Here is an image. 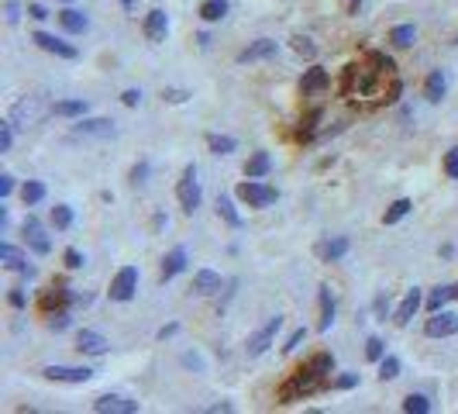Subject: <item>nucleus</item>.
I'll return each mask as SVG.
<instances>
[{
	"label": "nucleus",
	"instance_id": "nucleus-22",
	"mask_svg": "<svg viewBox=\"0 0 458 414\" xmlns=\"http://www.w3.org/2000/svg\"><path fill=\"white\" fill-rule=\"evenodd\" d=\"M186 270V249H172L165 259H162V280H172Z\"/></svg>",
	"mask_w": 458,
	"mask_h": 414
},
{
	"label": "nucleus",
	"instance_id": "nucleus-51",
	"mask_svg": "<svg viewBox=\"0 0 458 414\" xmlns=\"http://www.w3.org/2000/svg\"><path fill=\"white\" fill-rule=\"evenodd\" d=\"M183 362H186V366H196V369H203V359H200V356H193V352H186V356H183Z\"/></svg>",
	"mask_w": 458,
	"mask_h": 414
},
{
	"label": "nucleus",
	"instance_id": "nucleus-20",
	"mask_svg": "<svg viewBox=\"0 0 458 414\" xmlns=\"http://www.w3.org/2000/svg\"><path fill=\"white\" fill-rule=\"evenodd\" d=\"M324 87H328V73H324L321 66H310V69L304 73V83H300L304 97H310V94H321Z\"/></svg>",
	"mask_w": 458,
	"mask_h": 414
},
{
	"label": "nucleus",
	"instance_id": "nucleus-41",
	"mask_svg": "<svg viewBox=\"0 0 458 414\" xmlns=\"http://www.w3.org/2000/svg\"><path fill=\"white\" fill-rule=\"evenodd\" d=\"M444 173H448L451 179H458V149L448 152V159H444Z\"/></svg>",
	"mask_w": 458,
	"mask_h": 414
},
{
	"label": "nucleus",
	"instance_id": "nucleus-39",
	"mask_svg": "<svg viewBox=\"0 0 458 414\" xmlns=\"http://www.w3.org/2000/svg\"><path fill=\"white\" fill-rule=\"evenodd\" d=\"M11 145H14V124L4 121L0 124V152H11Z\"/></svg>",
	"mask_w": 458,
	"mask_h": 414
},
{
	"label": "nucleus",
	"instance_id": "nucleus-42",
	"mask_svg": "<svg viewBox=\"0 0 458 414\" xmlns=\"http://www.w3.org/2000/svg\"><path fill=\"white\" fill-rule=\"evenodd\" d=\"M49 328H56V331L69 328V314H66V311H59V314H49Z\"/></svg>",
	"mask_w": 458,
	"mask_h": 414
},
{
	"label": "nucleus",
	"instance_id": "nucleus-8",
	"mask_svg": "<svg viewBox=\"0 0 458 414\" xmlns=\"http://www.w3.org/2000/svg\"><path fill=\"white\" fill-rule=\"evenodd\" d=\"M42 376L52 383H87V380H93V369H87V366H45Z\"/></svg>",
	"mask_w": 458,
	"mask_h": 414
},
{
	"label": "nucleus",
	"instance_id": "nucleus-2",
	"mask_svg": "<svg viewBox=\"0 0 458 414\" xmlns=\"http://www.w3.org/2000/svg\"><path fill=\"white\" fill-rule=\"evenodd\" d=\"M331 366H334V359H331L328 352L314 356L307 366H300V369L290 376V383L279 386V404H290V400H297V397H310L314 390H321L324 380H328V373H331Z\"/></svg>",
	"mask_w": 458,
	"mask_h": 414
},
{
	"label": "nucleus",
	"instance_id": "nucleus-10",
	"mask_svg": "<svg viewBox=\"0 0 458 414\" xmlns=\"http://www.w3.org/2000/svg\"><path fill=\"white\" fill-rule=\"evenodd\" d=\"M135 290H138V270L135 266H124L117 276H114V283H111V301H131L135 297Z\"/></svg>",
	"mask_w": 458,
	"mask_h": 414
},
{
	"label": "nucleus",
	"instance_id": "nucleus-35",
	"mask_svg": "<svg viewBox=\"0 0 458 414\" xmlns=\"http://www.w3.org/2000/svg\"><path fill=\"white\" fill-rule=\"evenodd\" d=\"M403 411H407V414H427V411H431V400H427L424 393H410V397L403 400Z\"/></svg>",
	"mask_w": 458,
	"mask_h": 414
},
{
	"label": "nucleus",
	"instance_id": "nucleus-52",
	"mask_svg": "<svg viewBox=\"0 0 458 414\" xmlns=\"http://www.w3.org/2000/svg\"><path fill=\"white\" fill-rule=\"evenodd\" d=\"M18 18H21V14H18V0H11V4H8V21L14 25Z\"/></svg>",
	"mask_w": 458,
	"mask_h": 414
},
{
	"label": "nucleus",
	"instance_id": "nucleus-49",
	"mask_svg": "<svg viewBox=\"0 0 458 414\" xmlns=\"http://www.w3.org/2000/svg\"><path fill=\"white\" fill-rule=\"evenodd\" d=\"M145 176H148V162H141V166L131 169V183H145Z\"/></svg>",
	"mask_w": 458,
	"mask_h": 414
},
{
	"label": "nucleus",
	"instance_id": "nucleus-23",
	"mask_svg": "<svg viewBox=\"0 0 458 414\" xmlns=\"http://www.w3.org/2000/svg\"><path fill=\"white\" fill-rule=\"evenodd\" d=\"M444 90H448V80H444L441 69H434V73L427 76V83H424V97H427L431 104H437V100L444 97Z\"/></svg>",
	"mask_w": 458,
	"mask_h": 414
},
{
	"label": "nucleus",
	"instance_id": "nucleus-47",
	"mask_svg": "<svg viewBox=\"0 0 458 414\" xmlns=\"http://www.w3.org/2000/svg\"><path fill=\"white\" fill-rule=\"evenodd\" d=\"M14 190V176L11 173H4V176H0V197H8Z\"/></svg>",
	"mask_w": 458,
	"mask_h": 414
},
{
	"label": "nucleus",
	"instance_id": "nucleus-45",
	"mask_svg": "<svg viewBox=\"0 0 458 414\" xmlns=\"http://www.w3.org/2000/svg\"><path fill=\"white\" fill-rule=\"evenodd\" d=\"M355 383H358V376H355V373H345V376H338V380H334V386H338V390H352Z\"/></svg>",
	"mask_w": 458,
	"mask_h": 414
},
{
	"label": "nucleus",
	"instance_id": "nucleus-27",
	"mask_svg": "<svg viewBox=\"0 0 458 414\" xmlns=\"http://www.w3.org/2000/svg\"><path fill=\"white\" fill-rule=\"evenodd\" d=\"M217 215H220L227 225H231V228H238V225H242V215L235 211V204H231V197H227V193H220V197H217Z\"/></svg>",
	"mask_w": 458,
	"mask_h": 414
},
{
	"label": "nucleus",
	"instance_id": "nucleus-54",
	"mask_svg": "<svg viewBox=\"0 0 458 414\" xmlns=\"http://www.w3.org/2000/svg\"><path fill=\"white\" fill-rule=\"evenodd\" d=\"M11 304H14V307H25V294L14 290V294H11Z\"/></svg>",
	"mask_w": 458,
	"mask_h": 414
},
{
	"label": "nucleus",
	"instance_id": "nucleus-56",
	"mask_svg": "<svg viewBox=\"0 0 458 414\" xmlns=\"http://www.w3.org/2000/svg\"><path fill=\"white\" fill-rule=\"evenodd\" d=\"M455 301H458V283H455Z\"/></svg>",
	"mask_w": 458,
	"mask_h": 414
},
{
	"label": "nucleus",
	"instance_id": "nucleus-24",
	"mask_svg": "<svg viewBox=\"0 0 458 414\" xmlns=\"http://www.w3.org/2000/svg\"><path fill=\"white\" fill-rule=\"evenodd\" d=\"M269 169H273V159H269V152H255V155L245 162V176H252V179H262Z\"/></svg>",
	"mask_w": 458,
	"mask_h": 414
},
{
	"label": "nucleus",
	"instance_id": "nucleus-34",
	"mask_svg": "<svg viewBox=\"0 0 458 414\" xmlns=\"http://www.w3.org/2000/svg\"><path fill=\"white\" fill-rule=\"evenodd\" d=\"M448 301H455V287H434V294L427 297V307L431 311H441Z\"/></svg>",
	"mask_w": 458,
	"mask_h": 414
},
{
	"label": "nucleus",
	"instance_id": "nucleus-11",
	"mask_svg": "<svg viewBox=\"0 0 458 414\" xmlns=\"http://www.w3.org/2000/svg\"><path fill=\"white\" fill-rule=\"evenodd\" d=\"M111 135H114L111 118H90V121H80L73 128V138H111Z\"/></svg>",
	"mask_w": 458,
	"mask_h": 414
},
{
	"label": "nucleus",
	"instance_id": "nucleus-18",
	"mask_svg": "<svg viewBox=\"0 0 458 414\" xmlns=\"http://www.w3.org/2000/svg\"><path fill=\"white\" fill-rule=\"evenodd\" d=\"M420 301H424V297H420V290H417V287H413V290H407V297L400 301V307H396V318H393V321H396V325H410V318L417 314Z\"/></svg>",
	"mask_w": 458,
	"mask_h": 414
},
{
	"label": "nucleus",
	"instance_id": "nucleus-16",
	"mask_svg": "<svg viewBox=\"0 0 458 414\" xmlns=\"http://www.w3.org/2000/svg\"><path fill=\"white\" fill-rule=\"evenodd\" d=\"M276 42L273 39H259V42H252L245 52H238V63H259V59H269V56H276Z\"/></svg>",
	"mask_w": 458,
	"mask_h": 414
},
{
	"label": "nucleus",
	"instance_id": "nucleus-43",
	"mask_svg": "<svg viewBox=\"0 0 458 414\" xmlns=\"http://www.w3.org/2000/svg\"><path fill=\"white\" fill-rule=\"evenodd\" d=\"M304 338H307V328H297V331H293V335L286 338V345H283V352H293V349H297V345H300Z\"/></svg>",
	"mask_w": 458,
	"mask_h": 414
},
{
	"label": "nucleus",
	"instance_id": "nucleus-36",
	"mask_svg": "<svg viewBox=\"0 0 458 414\" xmlns=\"http://www.w3.org/2000/svg\"><path fill=\"white\" fill-rule=\"evenodd\" d=\"M52 225L66 232V228L73 225V207H66V204H59V207H52Z\"/></svg>",
	"mask_w": 458,
	"mask_h": 414
},
{
	"label": "nucleus",
	"instance_id": "nucleus-17",
	"mask_svg": "<svg viewBox=\"0 0 458 414\" xmlns=\"http://www.w3.org/2000/svg\"><path fill=\"white\" fill-rule=\"evenodd\" d=\"M0 259H4V266H8V270L32 273V266H28V256H25L18 246H11V242H4V246H0Z\"/></svg>",
	"mask_w": 458,
	"mask_h": 414
},
{
	"label": "nucleus",
	"instance_id": "nucleus-30",
	"mask_svg": "<svg viewBox=\"0 0 458 414\" xmlns=\"http://www.w3.org/2000/svg\"><path fill=\"white\" fill-rule=\"evenodd\" d=\"M235 138L231 135H207V149L214 152V155H227V152H235Z\"/></svg>",
	"mask_w": 458,
	"mask_h": 414
},
{
	"label": "nucleus",
	"instance_id": "nucleus-48",
	"mask_svg": "<svg viewBox=\"0 0 458 414\" xmlns=\"http://www.w3.org/2000/svg\"><path fill=\"white\" fill-rule=\"evenodd\" d=\"M121 100H124L128 107H138V100H141V90H124V94H121Z\"/></svg>",
	"mask_w": 458,
	"mask_h": 414
},
{
	"label": "nucleus",
	"instance_id": "nucleus-38",
	"mask_svg": "<svg viewBox=\"0 0 458 414\" xmlns=\"http://www.w3.org/2000/svg\"><path fill=\"white\" fill-rule=\"evenodd\" d=\"M293 49H297V56H304V59H314V56H317V45H314L310 39H304V35L293 39Z\"/></svg>",
	"mask_w": 458,
	"mask_h": 414
},
{
	"label": "nucleus",
	"instance_id": "nucleus-28",
	"mask_svg": "<svg viewBox=\"0 0 458 414\" xmlns=\"http://www.w3.org/2000/svg\"><path fill=\"white\" fill-rule=\"evenodd\" d=\"M21 200H25V207H35V204H42V200H45V183H38V179H28V183L21 186Z\"/></svg>",
	"mask_w": 458,
	"mask_h": 414
},
{
	"label": "nucleus",
	"instance_id": "nucleus-3",
	"mask_svg": "<svg viewBox=\"0 0 458 414\" xmlns=\"http://www.w3.org/2000/svg\"><path fill=\"white\" fill-rule=\"evenodd\" d=\"M176 197H179V207H183L186 215H193L196 207H200L203 193H200V183H196V166H186L183 169V179L176 183Z\"/></svg>",
	"mask_w": 458,
	"mask_h": 414
},
{
	"label": "nucleus",
	"instance_id": "nucleus-29",
	"mask_svg": "<svg viewBox=\"0 0 458 414\" xmlns=\"http://www.w3.org/2000/svg\"><path fill=\"white\" fill-rule=\"evenodd\" d=\"M227 14V0H203L200 4V18L203 21H220Z\"/></svg>",
	"mask_w": 458,
	"mask_h": 414
},
{
	"label": "nucleus",
	"instance_id": "nucleus-1",
	"mask_svg": "<svg viewBox=\"0 0 458 414\" xmlns=\"http://www.w3.org/2000/svg\"><path fill=\"white\" fill-rule=\"evenodd\" d=\"M386 80H396L393 59L382 52H369L362 63H352L341 80V94L348 100H382L386 97ZM389 100V97H386Z\"/></svg>",
	"mask_w": 458,
	"mask_h": 414
},
{
	"label": "nucleus",
	"instance_id": "nucleus-33",
	"mask_svg": "<svg viewBox=\"0 0 458 414\" xmlns=\"http://www.w3.org/2000/svg\"><path fill=\"white\" fill-rule=\"evenodd\" d=\"M410 207H413V204H410L407 197L393 200V204H389V211H386V218H382V221H386V225H396L400 218H407V215H410Z\"/></svg>",
	"mask_w": 458,
	"mask_h": 414
},
{
	"label": "nucleus",
	"instance_id": "nucleus-44",
	"mask_svg": "<svg viewBox=\"0 0 458 414\" xmlns=\"http://www.w3.org/2000/svg\"><path fill=\"white\" fill-rule=\"evenodd\" d=\"M66 266H69V270H80V266H83V256H80V249H66Z\"/></svg>",
	"mask_w": 458,
	"mask_h": 414
},
{
	"label": "nucleus",
	"instance_id": "nucleus-50",
	"mask_svg": "<svg viewBox=\"0 0 458 414\" xmlns=\"http://www.w3.org/2000/svg\"><path fill=\"white\" fill-rule=\"evenodd\" d=\"M28 14H32L35 21H45V18H49V11H45L42 4H28Z\"/></svg>",
	"mask_w": 458,
	"mask_h": 414
},
{
	"label": "nucleus",
	"instance_id": "nucleus-55",
	"mask_svg": "<svg viewBox=\"0 0 458 414\" xmlns=\"http://www.w3.org/2000/svg\"><path fill=\"white\" fill-rule=\"evenodd\" d=\"M362 8V0H352V11H358Z\"/></svg>",
	"mask_w": 458,
	"mask_h": 414
},
{
	"label": "nucleus",
	"instance_id": "nucleus-40",
	"mask_svg": "<svg viewBox=\"0 0 458 414\" xmlns=\"http://www.w3.org/2000/svg\"><path fill=\"white\" fill-rule=\"evenodd\" d=\"M365 356H369L372 362H379V359L386 356V345H382V338H369V342H365Z\"/></svg>",
	"mask_w": 458,
	"mask_h": 414
},
{
	"label": "nucleus",
	"instance_id": "nucleus-13",
	"mask_svg": "<svg viewBox=\"0 0 458 414\" xmlns=\"http://www.w3.org/2000/svg\"><path fill=\"white\" fill-rule=\"evenodd\" d=\"M25 242H28L38 256H49V249H52V242H49V235H45V228H42L38 218H25Z\"/></svg>",
	"mask_w": 458,
	"mask_h": 414
},
{
	"label": "nucleus",
	"instance_id": "nucleus-26",
	"mask_svg": "<svg viewBox=\"0 0 458 414\" xmlns=\"http://www.w3.org/2000/svg\"><path fill=\"white\" fill-rule=\"evenodd\" d=\"M345 252H348V239H334V242L317 246V256H321L324 263H334V259H341Z\"/></svg>",
	"mask_w": 458,
	"mask_h": 414
},
{
	"label": "nucleus",
	"instance_id": "nucleus-12",
	"mask_svg": "<svg viewBox=\"0 0 458 414\" xmlns=\"http://www.w3.org/2000/svg\"><path fill=\"white\" fill-rule=\"evenodd\" d=\"M32 42H35L38 49L52 52V56H62V59H76V45H69V42H62V39H56V35H49V32H35V35H32Z\"/></svg>",
	"mask_w": 458,
	"mask_h": 414
},
{
	"label": "nucleus",
	"instance_id": "nucleus-15",
	"mask_svg": "<svg viewBox=\"0 0 458 414\" xmlns=\"http://www.w3.org/2000/svg\"><path fill=\"white\" fill-rule=\"evenodd\" d=\"M107 345H111V342H107L100 331H90V328H83V331H80V338H76V349H80V352H87V356H104V352H107Z\"/></svg>",
	"mask_w": 458,
	"mask_h": 414
},
{
	"label": "nucleus",
	"instance_id": "nucleus-4",
	"mask_svg": "<svg viewBox=\"0 0 458 414\" xmlns=\"http://www.w3.org/2000/svg\"><path fill=\"white\" fill-rule=\"evenodd\" d=\"M238 200H245L249 207H269V204H276V190L273 186H266V183H259V179H245V183H238Z\"/></svg>",
	"mask_w": 458,
	"mask_h": 414
},
{
	"label": "nucleus",
	"instance_id": "nucleus-37",
	"mask_svg": "<svg viewBox=\"0 0 458 414\" xmlns=\"http://www.w3.org/2000/svg\"><path fill=\"white\" fill-rule=\"evenodd\" d=\"M379 376L382 380H396L400 376V359L396 356H382L379 359Z\"/></svg>",
	"mask_w": 458,
	"mask_h": 414
},
{
	"label": "nucleus",
	"instance_id": "nucleus-53",
	"mask_svg": "<svg viewBox=\"0 0 458 414\" xmlns=\"http://www.w3.org/2000/svg\"><path fill=\"white\" fill-rule=\"evenodd\" d=\"M179 331V325H165V328H159V338H172Z\"/></svg>",
	"mask_w": 458,
	"mask_h": 414
},
{
	"label": "nucleus",
	"instance_id": "nucleus-14",
	"mask_svg": "<svg viewBox=\"0 0 458 414\" xmlns=\"http://www.w3.org/2000/svg\"><path fill=\"white\" fill-rule=\"evenodd\" d=\"M165 32H169V18H165V11H148V18H145V39L148 42H165Z\"/></svg>",
	"mask_w": 458,
	"mask_h": 414
},
{
	"label": "nucleus",
	"instance_id": "nucleus-7",
	"mask_svg": "<svg viewBox=\"0 0 458 414\" xmlns=\"http://www.w3.org/2000/svg\"><path fill=\"white\" fill-rule=\"evenodd\" d=\"M424 331L431 338H451V335H458V314H451V311H431Z\"/></svg>",
	"mask_w": 458,
	"mask_h": 414
},
{
	"label": "nucleus",
	"instance_id": "nucleus-21",
	"mask_svg": "<svg viewBox=\"0 0 458 414\" xmlns=\"http://www.w3.org/2000/svg\"><path fill=\"white\" fill-rule=\"evenodd\" d=\"M193 290L203 294V297L217 294V290H220V273H214V270H200V273L193 276Z\"/></svg>",
	"mask_w": 458,
	"mask_h": 414
},
{
	"label": "nucleus",
	"instance_id": "nucleus-57",
	"mask_svg": "<svg viewBox=\"0 0 458 414\" xmlns=\"http://www.w3.org/2000/svg\"><path fill=\"white\" fill-rule=\"evenodd\" d=\"M455 42H458V39H455Z\"/></svg>",
	"mask_w": 458,
	"mask_h": 414
},
{
	"label": "nucleus",
	"instance_id": "nucleus-19",
	"mask_svg": "<svg viewBox=\"0 0 458 414\" xmlns=\"http://www.w3.org/2000/svg\"><path fill=\"white\" fill-rule=\"evenodd\" d=\"M59 21H62V28H66L69 35H83V32L90 28L87 14H83V11H76V8H66V11L59 14Z\"/></svg>",
	"mask_w": 458,
	"mask_h": 414
},
{
	"label": "nucleus",
	"instance_id": "nucleus-5",
	"mask_svg": "<svg viewBox=\"0 0 458 414\" xmlns=\"http://www.w3.org/2000/svg\"><path fill=\"white\" fill-rule=\"evenodd\" d=\"M42 114H45V100H42V97H28V100H18V104L11 107V118H8V121H11L14 128H32Z\"/></svg>",
	"mask_w": 458,
	"mask_h": 414
},
{
	"label": "nucleus",
	"instance_id": "nucleus-31",
	"mask_svg": "<svg viewBox=\"0 0 458 414\" xmlns=\"http://www.w3.org/2000/svg\"><path fill=\"white\" fill-rule=\"evenodd\" d=\"M52 114H59V118H83L87 114V100H59L52 107Z\"/></svg>",
	"mask_w": 458,
	"mask_h": 414
},
{
	"label": "nucleus",
	"instance_id": "nucleus-46",
	"mask_svg": "<svg viewBox=\"0 0 458 414\" xmlns=\"http://www.w3.org/2000/svg\"><path fill=\"white\" fill-rule=\"evenodd\" d=\"M162 97H165L169 104H183L190 94H186V90H162Z\"/></svg>",
	"mask_w": 458,
	"mask_h": 414
},
{
	"label": "nucleus",
	"instance_id": "nucleus-32",
	"mask_svg": "<svg viewBox=\"0 0 458 414\" xmlns=\"http://www.w3.org/2000/svg\"><path fill=\"white\" fill-rule=\"evenodd\" d=\"M389 39H393V45H400V49H410V45L417 42V28H413V25H396Z\"/></svg>",
	"mask_w": 458,
	"mask_h": 414
},
{
	"label": "nucleus",
	"instance_id": "nucleus-25",
	"mask_svg": "<svg viewBox=\"0 0 458 414\" xmlns=\"http://www.w3.org/2000/svg\"><path fill=\"white\" fill-rule=\"evenodd\" d=\"M334 325V297H331V287H321V331H328Z\"/></svg>",
	"mask_w": 458,
	"mask_h": 414
},
{
	"label": "nucleus",
	"instance_id": "nucleus-6",
	"mask_svg": "<svg viewBox=\"0 0 458 414\" xmlns=\"http://www.w3.org/2000/svg\"><path fill=\"white\" fill-rule=\"evenodd\" d=\"M279 328H283V314H273V318H269V321H266V325H262L252 338H249L245 352H249L252 359H255V356H262V352H269V345L276 342V331H279Z\"/></svg>",
	"mask_w": 458,
	"mask_h": 414
},
{
	"label": "nucleus",
	"instance_id": "nucleus-9",
	"mask_svg": "<svg viewBox=\"0 0 458 414\" xmlns=\"http://www.w3.org/2000/svg\"><path fill=\"white\" fill-rule=\"evenodd\" d=\"M93 411H97V414H135V411H141V407H138V400H131V397L104 393V397L93 400Z\"/></svg>",
	"mask_w": 458,
	"mask_h": 414
}]
</instances>
